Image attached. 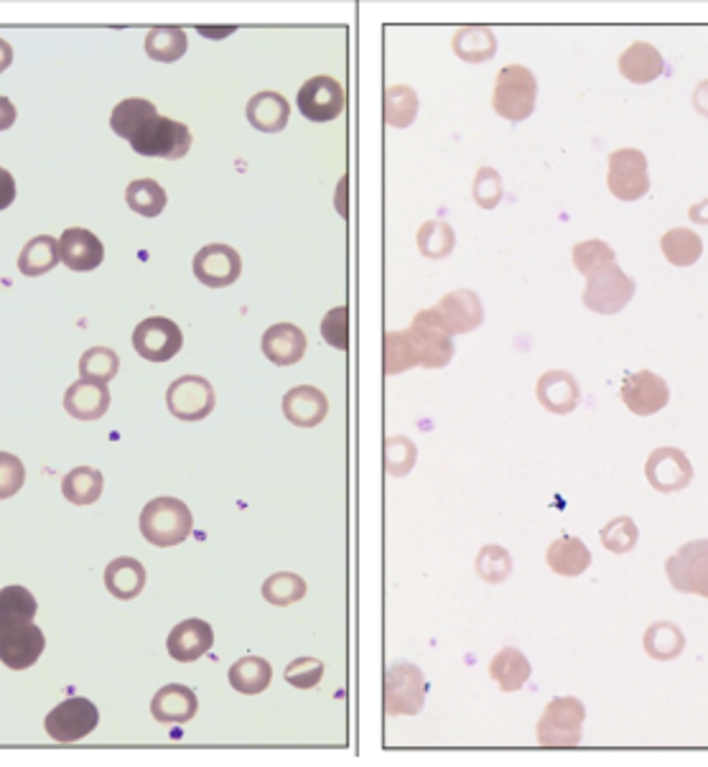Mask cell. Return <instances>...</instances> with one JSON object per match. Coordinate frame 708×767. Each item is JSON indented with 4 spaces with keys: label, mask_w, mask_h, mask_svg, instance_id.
<instances>
[{
    "label": "cell",
    "mask_w": 708,
    "mask_h": 767,
    "mask_svg": "<svg viewBox=\"0 0 708 767\" xmlns=\"http://www.w3.org/2000/svg\"><path fill=\"white\" fill-rule=\"evenodd\" d=\"M194 529L192 510L177 498L150 500L141 513V533L158 548H171L184 543Z\"/></svg>",
    "instance_id": "obj_1"
},
{
    "label": "cell",
    "mask_w": 708,
    "mask_h": 767,
    "mask_svg": "<svg viewBox=\"0 0 708 767\" xmlns=\"http://www.w3.org/2000/svg\"><path fill=\"white\" fill-rule=\"evenodd\" d=\"M586 709L574 697H559L548 701L538 722V745L546 749H571L581 745V726Z\"/></svg>",
    "instance_id": "obj_2"
},
{
    "label": "cell",
    "mask_w": 708,
    "mask_h": 767,
    "mask_svg": "<svg viewBox=\"0 0 708 767\" xmlns=\"http://www.w3.org/2000/svg\"><path fill=\"white\" fill-rule=\"evenodd\" d=\"M128 141L135 154L171 158V162L187 156L189 148H192V133H189V127L179 123V120L164 115L148 118Z\"/></svg>",
    "instance_id": "obj_3"
},
{
    "label": "cell",
    "mask_w": 708,
    "mask_h": 767,
    "mask_svg": "<svg viewBox=\"0 0 708 767\" xmlns=\"http://www.w3.org/2000/svg\"><path fill=\"white\" fill-rule=\"evenodd\" d=\"M536 100L538 82L528 67L510 64V67L499 71L495 82V98H492V105H495L497 115L513 120V123H520V120L532 115Z\"/></svg>",
    "instance_id": "obj_4"
},
{
    "label": "cell",
    "mask_w": 708,
    "mask_h": 767,
    "mask_svg": "<svg viewBox=\"0 0 708 767\" xmlns=\"http://www.w3.org/2000/svg\"><path fill=\"white\" fill-rule=\"evenodd\" d=\"M634 289H638V284L611 260L586 274L584 303L596 314H617L632 301Z\"/></svg>",
    "instance_id": "obj_5"
},
{
    "label": "cell",
    "mask_w": 708,
    "mask_h": 767,
    "mask_svg": "<svg viewBox=\"0 0 708 767\" xmlns=\"http://www.w3.org/2000/svg\"><path fill=\"white\" fill-rule=\"evenodd\" d=\"M426 678L424 670L413 663H395L387 668L383 701L387 716H416L426 704Z\"/></svg>",
    "instance_id": "obj_6"
},
{
    "label": "cell",
    "mask_w": 708,
    "mask_h": 767,
    "mask_svg": "<svg viewBox=\"0 0 708 767\" xmlns=\"http://www.w3.org/2000/svg\"><path fill=\"white\" fill-rule=\"evenodd\" d=\"M665 574L681 594L708 599V538L690 541L665 562Z\"/></svg>",
    "instance_id": "obj_7"
},
{
    "label": "cell",
    "mask_w": 708,
    "mask_h": 767,
    "mask_svg": "<svg viewBox=\"0 0 708 767\" xmlns=\"http://www.w3.org/2000/svg\"><path fill=\"white\" fill-rule=\"evenodd\" d=\"M98 722H100V711L90 699L71 697L49 711L44 726H46V734H49L54 742L67 745V742H79L90 737Z\"/></svg>",
    "instance_id": "obj_8"
},
{
    "label": "cell",
    "mask_w": 708,
    "mask_h": 767,
    "mask_svg": "<svg viewBox=\"0 0 708 767\" xmlns=\"http://www.w3.org/2000/svg\"><path fill=\"white\" fill-rule=\"evenodd\" d=\"M46 637L34 622H0V663L26 670L42 658Z\"/></svg>",
    "instance_id": "obj_9"
},
{
    "label": "cell",
    "mask_w": 708,
    "mask_h": 767,
    "mask_svg": "<svg viewBox=\"0 0 708 767\" xmlns=\"http://www.w3.org/2000/svg\"><path fill=\"white\" fill-rule=\"evenodd\" d=\"M413 340H416L420 353V367L426 370H439L447 367L453 357V342L447 326H443L439 311L426 309L416 314L413 324L408 326Z\"/></svg>",
    "instance_id": "obj_10"
},
{
    "label": "cell",
    "mask_w": 708,
    "mask_h": 767,
    "mask_svg": "<svg viewBox=\"0 0 708 767\" xmlns=\"http://www.w3.org/2000/svg\"><path fill=\"white\" fill-rule=\"evenodd\" d=\"M181 345H184V334L169 316L143 319L133 330L135 353L148 363H166V359L177 357Z\"/></svg>",
    "instance_id": "obj_11"
},
{
    "label": "cell",
    "mask_w": 708,
    "mask_h": 767,
    "mask_svg": "<svg viewBox=\"0 0 708 767\" xmlns=\"http://www.w3.org/2000/svg\"><path fill=\"white\" fill-rule=\"evenodd\" d=\"M609 191L622 202H634L648 194V158L638 148H619L609 156Z\"/></svg>",
    "instance_id": "obj_12"
},
{
    "label": "cell",
    "mask_w": 708,
    "mask_h": 767,
    "mask_svg": "<svg viewBox=\"0 0 708 767\" xmlns=\"http://www.w3.org/2000/svg\"><path fill=\"white\" fill-rule=\"evenodd\" d=\"M166 403L181 421H202L214 411V388L202 375H181L166 390Z\"/></svg>",
    "instance_id": "obj_13"
},
{
    "label": "cell",
    "mask_w": 708,
    "mask_h": 767,
    "mask_svg": "<svg viewBox=\"0 0 708 767\" xmlns=\"http://www.w3.org/2000/svg\"><path fill=\"white\" fill-rule=\"evenodd\" d=\"M644 477H648L652 490L665 494L681 492L694 479V467H690L686 452L675 449V446H660L644 462Z\"/></svg>",
    "instance_id": "obj_14"
},
{
    "label": "cell",
    "mask_w": 708,
    "mask_h": 767,
    "mask_svg": "<svg viewBox=\"0 0 708 767\" xmlns=\"http://www.w3.org/2000/svg\"><path fill=\"white\" fill-rule=\"evenodd\" d=\"M296 105L312 123H329L345 110V87L334 77H312L299 90Z\"/></svg>",
    "instance_id": "obj_15"
},
{
    "label": "cell",
    "mask_w": 708,
    "mask_h": 767,
    "mask_svg": "<svg viewBox=\"0 0 708 767\" xmlns=\"http://www.w3.org/2000/svg\"><path fill=\"white\" fill-rule=\"evenodd\" d=\"M243 274V260L235 247L214 243L204 245L194 258V276L206 289H227Z\"/></svg>",
    "instance_id": "obj_16"
},
{
    "label": "cell",
    "mask_w": 708,
    "mask_h": 767,
    "mask_svg": "<svg viewBox=\"0 0 708 767\" xmlns=\"http://www.w3.org/2000/svg\"><path fill=\"white\" fill-rule=\"evenodd\" d=\"M619 398H622L627 411H632L634 415H652L663 411L667 401H671V388H667V382L660 375L638 370L627 375Z\"/></svg>",
    "instance_id": "obj_17"
},
{
    "label": "cell",
    "mask_w": 708,
    "mask_h": 767,
    "mask_svg": "<svg viewBox=\"0 0 708 767\" xmlns=\"http://www.w3.org/2000/svg\"><path fill=\"white\" fill-rule=\"evenodd\" d=\"M439 311L443 326H447L449 334H467L474 332L476 326L484 322V309L480 296L469 289H457L443 296L439 301V307H434Z\"/></svg>",
    "instance_id": "obj_18"
},
{
    "label": "cell",
    "mask_w": 708,
    "mask_h": 767,
    "mask_svg": "<svg viewBox=\"0 0 708 767\" xmlns=\"http://www.w3.org/2000/svg\"><path fill=\"white\" fill-rule=\"evenodd\" d=\"M538 403L555 415H566L576 411L581 401L578 380L569 370H548L538 378L536 386Z\"/></svg>",
    "instance_id": "obj_19"
},
{
    "label": "cell",
    "mask_w": 708,
    "mask_h": 767,
    "mask_svg": "<svg viewBox=\"0 0 708 767\" xmlns=\"http://www.w3.org/2000/svg\"><path fill=\"white\" fill-rule=\"evenodd\" d=\"M59 253L61 263H65L69 270H77V274H87V270L100 268L102 258H105V247H102L100 237L92 235L90 230L85 227L65 230V235L59 237Z\"/></svg>",
    "instance_id": "obj_20"
},
{
    "label": "cell",
    "mask_w": 708,
    "mask_h": 767,
    "mask_svg": "<svg viewBox=\"0 0 708 767\" xmlns=\"http://www.w3.org/2000/svg\"><path fill=\"white\" fill-rule=\"evenodd\" d=\"M212 643H214V630L210 622L184 620L171 630L169 641H166V648H169V655L173 660L192 663L210 653Z\"/></svg>",
    "instance_id": "obj_21"
},
{
    "label": "cell",
    "mask_w": 708,
    "mask_h": 767,
    "mask_svg": "<svg viewBox=\"0 0 708 767\" xmlns=\"http://www.w3.org/2000/svg\"><path fill=\"white\" fill-rule=\"evenodd\" d=\"M199 711V699L189 686L169 683L150 701V716L161 724H187Z\"/></svg>",
    "instance_id": "obj_22"
},
{
    "label": "cell",
    "mask_w": 708,
    "mask_h": 767,
    "mask_svg": "<svg viewBox=\"0 0 708 767\" xmlns=\"http://www.w3.org/2000/svg\"><path fill=\"white\" fill-rule=\"evenodd\" d=\"M65 409L79 421H98L110 409L108 382L79 378L65 393Z\"/></svg>",
    "instance_id": "obj_23"
},
{
    "label": "cell",
    "mask_w": 708,
    "mask_h": 767,
    "mask_svg": "<svg viewBox=\"0 0 708 767\" xmlns=\"http://www.w3.org/2000/svg\"><path fill=\"white\" fill-rule=\"evenodd\" d=\"M262 355L278 367H291L306 355V334L296 324H273L262 334Z\"/></svg>",
    "instance_id": "obj_24"
},
{
    "label": "cell",
    "mask_w": 708,
    "mask_h": 767,
    "mask_svg": "<svg viewBox=\"0 0 708 767\" xmlns=\"http://www.w3.org/2000/svg\"><path fill=\"white\" fill-rule=\"evenodd\" d=\"M283 413L293 426L299 429H314L326 419L329 413V401L319 388L314 386H299L291 388L283 396Z\"/></svg>",
    "instance_id": "obj_25"
},
{
    "label": "cell",
    "mask_w": 708,
    "mask_h": 767,
    "mask_svg": "<svg viewBox=\"0 0 708 767\" xmlns=\"http://www.w3.org/2000/svg\"><path fill=\"white\" fill-rule=\"evenodd\" d=\"M546 562L551 566L553 574L574 579L592 566V551H588L586 543L576 538V535H561V538H555L551 546H548Z\"/></svg>",
    "instance_id": "obj_26"
},
{
    "label": "cell",
    "mask_w": 708,
    "mask_h": 767,
    "mask_svg": "<svg viewBox=\"0 0 708 767\" xmlns=\"http://www.w3.org/2000/svg\"><path fill=\"white\" fill-rule=\"evenodd\" d=\"M490 676L505 693H515L530 681L532 666L522 651L503 648L490 663Z\"/></svg>",
    "instance_id": "obj_27"
},
{
    "label": "cell",
    "mask_w": 708,
    "mask_h": 767,
    "mask_svg": "<svg viewBox=\"0 0 708 767\" xmlns=\"http://www.w3.org/2000/svg\"><path fill=\"white\" fill-rule=\"evenodd\" d=\"M105 587L117 599H135L146 589V566L131 556L115 558L105 569Z\"/></svg>",
    "instance_id": "obj_28"
},
{
    "label": "cell",
    "mask_w": 708,
    "mask_h": 767,
    "mask_svg": "<svg viewBox=\"0 0 708 767\" xmlns=\"http://www.w3.org/2000/svg\"><path fill=\"white\" fill-rule=\"evenodd\" d=\"M663 57L652 44L638 42L619 57V71L630 79L632 85H648L652 79L663 75Z\"/></svg>",
    "instance_id": "obj_29"
},
{
    "label": "cell",
    "mask_w": 708,
    "mask_h": 767,
    "mask_svg": "<svg viewBox=\"0 0 708 767\" xmlns=\"http://www.w3.org/2000/svg\"><path fill=\"white\" fill-rule=\"evenodd\" d=\"M291 105L278 92H258L248 102V120L262 133H281L289 125Z\"/></svg>",
    "instance_id": "obj_30"
},
{
    "label": "cell",
    "mask_w": 708,
    "mask_h": 767,
    "mask_svg": "<svg viewBox=\"0 0 708 767\" xmlns=\"http://www.w3.org/2000/svg\"><path fill=\"white\" fill-rule=\"evenodd\" d=\"M229 683H233L235 691L245 693V697H258L273 681V666L260 655H245L229 668Z\"/></svg>",
    "instance_id": "obj_31"
},
{
    "label": "cell",
    "mask_w": 708,
    "mask_h": 767,
    "mask_svg": "<svg viewBox=\"0 0 708 767\" xmlns=\"http://www.w3.org/2000/svg\"><path fill=\"white\" fill-rule=\"evenodd\" d=\"M642 645L652 660H675L686 651V635H683V630L675 622H652L644 630Z\"/></svg>",
    "instance_id": "obj_32"
},
{
    "label": "cell",
    "mask_w": 708,
    "mask_h": 767,
    "mask_svg": "<svg viewBox=\"0 0 708 767\" xmlns=\"http://www.w3.org/2000/svg\"><path fill=\"white\" fill-rule=\"evenodd\" d=\"M660 247H663V255L667 258V263H673V266L678 268L694 266V263L701 260V253H704L701 235L688 227L667 230V233L660 237Z\"/></svg>",
    "instance_id": "obj_33"
},
{
    "label": "cell",
    "mask_w": 708,
    "mask_h": 767,
    "mask_svg": "<svg viewBox=\"0 0 708 767\" xmlns=\"http://www.w3.org/2000/svg\"><path fill=\"white\" fill-rule=\"evenodd\" d=\"M59 260H61L59 240H54L52 235H38L34 240H29L26 247L21 251L19 268L23 276H44L57 268Z\"/></svg>",
    "instance_id": "obj_34"
},
{
    "label": "cell",
    "mask_w": 708,
    "mask_h": 767,
    "mask_svg": "<svg viewBox=\"0 0 708 767\" xmlns=\"http://www.w3.org/2000/svg\"><path fill=\"white\" fill-rule=\"evenodd\" d=\"M383 365L385 375H401L411 367H420V353L411 330L387 332L383 342Z\"/></svg>",
    "instance_id": "obj_35"
},
{
    "label": "cell",
    "mask_w": 708,
    "mask_h": 767,
    "mask_svg": "<svg viewBox=\"0 0 708 767\" xmlns=\"http://www.w3.org/2000/svg\"><path fill=\"white\" fill-rule=\"evenodd\" d=\"M453 52L469 64L487 62L490 57H495L497 38L487 26H467L453 36Z\"/></svg>",
    "instance_id": "obj_36"
},
{
    "label": "cell",
    "mask_w": 708,
    "mask_h": 767,
    "mask_svg": "<svg viewBox=\"0 0 708 767\" xmlns=\"http://www.w3.org/2000/svg\"><path fill=\"white\" fill-rule=\"evenodd\" d=\"M102 487H105L102 473H98L94 467H77L65 477L61 492H65V498L71 505H92V502L100 500Z\"/></svg>",
    "instance_id": "obj_37"
},
{
    "label": "cell",
    "mask_w": 708,
    "mask_h": 767,
    "mask_svg": "<svg viewBox=\"0 0 708 767\" xmlns=\"http://www.w3.org/2000/svg\"><path fill=\"white\" fill-rule=\"evenodd\" d=\"M187 31L179 26L150 29L146 36V54L156 62H179L187 54Z\"/></svg>",
    "instance_id": "obj_38"
},
{
    "label": "cell",
    "mask_w": 708,
    "mask_h": 767,
    "mask_svg": "<svg viewBox=\"0 0 708 767\" xmlns=\"http://www.w3.org/2000/svg\"><path fill=\"white\" fill-rule=\"evenodd\" d=\"M158 115V110L154 102L141 100V98H128L123 100L121 105H115L113 115H110V127H113L115 135H121V138L128 141L131 135L138 131V127L146 123L148 118Z\"/></svg>",
    "instance_id": "obj_39"
},
{
    "label": "cell",
    "mask_w": 708,
    "mask_h": 767,
    "mask_svg": "<svg viewBox=\"0 0 708 767\" xmlns=\"http://www.w3.org/2000/svg\"><path fill=\"white\" fill-rule=\"evenodd\" d=\"M125 199L133 212L143 218H158L166 210V191L154 179H138L125 189Z\"/></svg>",
    "instance_id": "obj_40"
},
{
    "label": "cell",
    "mask_w": 708,
    "mask_h": 767,
    "mask_svg": "<svg viewBox=\"0 0 708 767\" xmlns=\"http://www.w3.org/2000/svg\"><path fill=\"white\" fill-rule=\"evenodd\" d=\"M262 597H266L268 604L289 607L306 597V581L293 571L273 574V577L266 579V585H262Z\"/></svg>",
    "instance_id": "obj_41"
},
{
    "label": "cell",
    "mask_w": 708,
    "mask_h": 767,
    "mask_svg": "<svg viewBox=\"0 0 708 767\" xmlns=\"http://www.w3.org/2000/svg\"><path fill=\"white\" fill-rule=\"evenodd\" d=\"M36 599L26 587L0 589V622H34Z\"/></svg>",
    "instance_id": "obj_42"
},
{
    "label": "cell",
    "mask_w": 708,
    "mask_h": 767,
    "mask_svg": "<svg viewBox=\"0 0 708 767\" xmlns=\"http://www.w3.org/2000/svg\"><path fill=\"white\" fill-rule=\"evenodd\" d=\"M121 370V357H117L115 349L108 347H94L87 349L79 359V375L87 380H98V382H110Z\"/></svg>",
    "instance_id": "obj_43"
},
{
    "label": "cell",
    "mask_w": 708,
    "mask_h": 767,
    "mask_svg": "<svg viewBox=\"0 0 708 767\" xmlns=\"http://www.w3.org/2000/svg\"><path fill=\"white\" fill-rule=\"evenodd\" d=\"M457 245V235L453 230L441 220H428L424 227L418 230V247L426 258H447Z\"/></svg>",
    "instance_id": "obj_44"
},
{
    "label": "cell",
    "mask_w": 708,
    "mask_h": 767,
    "mask_svg": "<svg viewBox=\"0 0 708 767\" xmlns=\"http://www.w3.org/2000/svg\"><path fill=\"white\" fill-rule=\"evenodd\" d=\"M476 574L487 585H503L513 574V558L503 546H484L476 554Z\"/></svg>",
    "instance_id": "obj_45"
},
{
    "label": "cell",
    "mask_w": 708,
    "mask_h": 767,
    "mask_svg": "<svg viewBox=\"0 0 708 767\" xmlns=\"http://www.w3.org/2000/svg\"><path fill=\"white\" fill-rule=\"evenodd\" d=\"M638 541H640L638 525H634L632 518L627 515L615 518V521H609L602 529V543L604 548L611 551V554H619V556L630 554V551H634V546H638Z\"/></svg>",
    "instance_id": "obj_46"
},
{
    "label": "cell",
    "mask_w": 708,
    "mask_h": 767,
    "mask_svg": "<svg viewBox=\"0 0 708 767\" xmlns=\"http://www.w3.org/2000/svg\"><path fill=\"white\" fill-rule=\"evenodd\" d=\"M418 113V98L411 87H390L385 92V120L393 127L411 125Z\"/></svg>",
    "instance_id": "obj_47"
},
{
    "label": "cell",
    "mask_w": 708,
    "mask_h": 767,
    "mask_svg": "<svg viewBox=\"0 0 708 767\" xmlns=\"http://www.w3.org/2000/svg\"><path fill=\"white\" fill-rule=\"evenodd\" d=\"M418 449L411 438L390 436L385 442V473L390 477H405L416 467Z\"/></svg>",
    "instance_id": "obj_48"
},
{
    "label": "cell",
    "mask_w": 708,
    "mask_h": 767,
    "mask_svg": "<svg viewBox=\"0 0 708 767\" xmlns=\"http://www.w3.org/2000/svg\"><path fill=\"white\" fill-rule=\"evenodd\" d=\"M283 676L296 689H316L324 678V663L319 658H312V655H304V658L289 663Z\"/></svg>",
    "instance_id": "obj_49"
},
{
    "label": "cell",
    "mask_w": 708,
    "mask_h": 767,
    "mask_svg": "<svg viewBox=\"0 0 708 767\" xmlns=\"http://www.w3.org/2000/svg\"><path fill=\"white\" fill-rule=\"evenodd\" d=\"M615 260V251L604 240H586L574 247V266L581 274H592L594 268Z\"/></svg>",
    "instance_id": "obj_50"
},
{
    "label": "cell",
    "mask_w": 708,
    "mask_h": 767,
    "mask_svg": "<svg viewBox=\"0 0 708 767\" xmlns=\"http://www.w3.org/2000/svg\"><path fill=\"white\" fill-rule=\"evenodd\" d=\"M322 334L324 342L339 353H345L349 347V309L337 307L331 311H326L324 322H322Z\"/></svg>",
    "instance_id": "obj_51"
},
{
    "label": "cell",
    "mask_w": 708,
    "mask_h": 767,
    "mask_svg": "<svg viewBox=\"0 0 708 767\" xmlns=\"http://www.w3.org/2000/svg\"><path fill=\"white\" fill-rule=\"evenodd\" d=\"M23 482H26V467L19 457L13 454L0 452V500L13 498L15 492H21Z\"/></svg>",
    "instance_id": "obj_52"
},
{
    "label": "cell",
    "mask_w": 708,
    "mask_h": 767,
    "mask_svg": "<svg viewBox=\"0 0 708 767\" xmlns=\"http://www.w3.org/2000/svg\"><path fill=\"white\" fill-rule=\"evenodd\" d=\"M474 199L476 204L484 207V210H492L497 207L499 199H503V179H499L497 171L482 169L474 179Z\"/></svg>",
    "instance_id": "obj_53"
},
{
    "label": "cell",
    "mask_w": 708,
    "mask_h": 767,
    "mask_svg": "<svg viewBox=\"0 0 708 767\" xmlns=\"http://www.w3.org/2000/svg\"><path fill=\"white\" fill-rule=\"evenodd\" d=\"M15 199V179L0 166V212L8 210Z\"/></svg>",
    "instance_id": "obj_54"
},
{
    "label": "cell",
    "mask_w": 708,
    "mask_h": 767,
    "mask_svg": "<svg viewBox=\"0 0 708 767\" xmlns=\"http://www.w3.org/2000/svg\"><path fill=\"white\" fill-rule=\"evenodd\" d=\"M15 123V105L8 98L0 95V133L8 131Z\"/></svg>",
    "instance_id": "obj_55"
},
{
    "label": "cell",
    "mask_w": 708,
    "mask_h": 767,
    "mask_svg": "<svg viewBox=\"0 0 708 767\" xmlns=\"http://www.w3.org/2000/svg\"><path fill=\"white\" fill-rule=\"evenodd\" d=\"M690 220H694L696 225H708V199L701 204L690 207Z\"/></svg>",
    "instance_id": "obj_56"
},
{
    "label": "cell",
    "mask_w": 708,
    "mask_h": 767,
    "mask_svg": "<svg viewBox=\"0 0 708 767\" xmlns=\"http://www.w3.org/2000/svg\"><path fill=\"white\" fill-rule=\"evenodd\" d=\"M11 62H13V46L0 38V71H5L8 67H11Z\"/></svg>",
    "instance_id": "obj_57"
},
{
    "label": "cell",
    "mask_w": 708,
    "mask_h": 767,
    "mask_svg": "<svg viewBox=\"0 0 708 767\" xmlns=\"http://www.w3.org/2000/svg\"><path fill=\"white\" fill-rule=\"evenodd\" d=\"M235 26H225V29H206V26H199V34L206 36V38H222V36H227V34H233Z\"/></svg>",
    "instance_id": "obj_58"
}]
</instances>
